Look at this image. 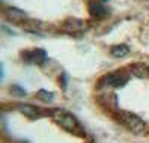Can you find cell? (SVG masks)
<instances>
[{
  "mask_svg": "<svg viewBox=\"0 0 149 143\" xmlns=\"http://www.w3.org/2000/svg\"><path fill=\"white\" fill-rule=\"evenodd\" d=\"M118 121L134 134H142L145 131V123L142 122V119L130 112H120L118 114Z\"/></svg>",
  "mask_w": 149,
  "mask_h": 143,
  "instance_id": "1",
  "label": "cell"
},
{
  "mask_svg": "<svg viewBox=\"0 0 149 143\" xmlns=\"http://www.w3.org/2000/svg\"><path fill=\"white\" fill-rule=\"evenodd\" d=\"M54 119H56V122L60 125V127H62L63 130H66V131L72 133V131H75L78 128L77 119L74 118L71 113H68V112H62V110L54 112Z\"/></svg>",
  "mask_w": 149,
  "mask_h": 143,
  "instance_id": "2",
  "label": "cell"
},
{
  "mask_svg": "<svg viewBox=\"0 0 149 143\" xmlns=\"http://www.w3.org/2000/svg\"><path fill=\"white\" fill-rule=\"evenodd\" d=\"M62 30L66 32V33H81L86 30V23L80 18H66L63 23H62Z\"/></svg>",
  "mask_w": 149,
  "mask_h": 143,
  "instance_id": "3",
  "label": "cell"
},
{
  "mask_svg": "<svg viewBox=\"0 0 149 143\" xmlns=\"http://www.w3.org/2000/svg\"><path fill=\"white\" fill-rule=\"evenodd\" d=\"M127 80H128V77L124 73H111L102 78V83L110 87H120L127 83Z\"/></svg>",
  "mask_w": 149,
  "mask_h": 143,
  "instance_id": "4",
  "label": "cell"
},
{
  "mask_svg": "<svg viewBox=\"0 0 149 143\" xmlns=\"http://www.w3.org/2000/svg\"><path fill=\"white\" fill-rule=\"evenodd\" d=\"M5 17L9 21H14V23H21L24 20H27V14L23 9H18V8H6Z\"/></svg>",
  "mask_w": 149,
  "mask_h": 143,
  "instance_id": "5",
  "label": "cell"
},
{
  "mask_svg": "<svg viewBox=\"0 0 149 143\" xmlns=\"http://www.w3.org/2000/svg\"><path fill=\"white\" fill-rule=\"evenodd\" d=\"M87 9H89V14L95 17V18H104V17H107L110 14V11L100 2H91Z\"/></svg>",
  "mask_w": 149,
  "mask_h": 143,
  "instance_id": "6",
  "label": "cell"
},
{
  "mask_svg": "<svg viewBox=\"0 0 149 143\" xmlns=\"http://www.w3.org/2000/svg\"><path fill=\"white\" fill-rule=\"evenodd\" d=\"M24 57H26V60H30V62H33V63L39 65L47 59V54H45L44 50H32V51L24 53Z\"/></svg>",
  "mask_w": 149,
  "mask_h": 143,
  "instance_id": "7",
  "label": "cell"
},
{
  "mask_svg": "<svg viewBox=\"0 0 149 143\" xmlns=\"http://www.w3.org/2000/svg\"><path fill=\"white\" fill-rule=\"evenodd\" d=\"M18 110H20L24 116H27L29 119H38L39 116H41L39 110L36 109V107L30 105V104H20V105H18Z\"/></svg>",
  "mask_w": 149,
  "mask_h": 143,
  "instance_id": "8",
  "label": "cell"
},
{
  "mask_svg": "<svg viewBox=\"0 0 149 143\" xmlns=\"http://www.w3.org/2000/svg\"><path fill=\"white\" fill-rule=\"evenodd\" d=\"M23 29L32 33H42L47 30V26H44L41 21H27L23 24Z\"/></svg>",
  "mask_w": 149,
  "mask_h": 143,
  "instance_id": "9",
  "label": "cell"
},
{
  "mask_svg": "<svg viewBox=\"0 0 149 143\" xmlns=\"http://www.w3.org/2000/svg\"><path fill=\"white\" fill-rule=\"evenodd\" d=\"M131 73L139 78H149V66L145 63H136L131 66Z\"/></svg>",
  "mask_w": 149,
  "mask_h": 143,
  "instance_id": "10",
  "label": "cell"
},
{
  "mask_svg": "<svg viewBox=\"0 0 149 143\" xmlns=\"http://www.w3.org/2000/svg\"><path fill=\"white\" fill-rule=\"evenodd\" d=\"M128 53H130V48L125 45V44H120V45H115V47L111 48V56H113V57H118V59L125 57Z\"/></svg>",
  "mask_w": 149,
  "mask_h": 143,
  "instance_id": "11",
  "label": "cell"
},
{
  "mask_svg": "<svg viewBox=\"0 0 149 143\" xmlns=\"http://www.w3.org/2000/svg\"><path fill=\"white\" fill-rule=\"evenodd\" d=\"M101 101L106 103V105L111 107V109H115V107L118 105V98H116L115 93H104L101 96Z\"/></svg>",
  "mask_w": 149,
  "mask_h": 143,
  "instance_id": "12",
  "label": "cell"
},
{
  "mask_svg": "<svg viewBox=\"0 0 149 143\" xmlns=\"http://www.w3.org/2000/svg\"><path fill=\"white\" fill-rule=\"evenodd\" d=\"M38 98H39L41 101H44V103H51V101H53V93L48 92V91L41 89V91L38 92Z\"/></svg>",
  "mask_w": 149,
  "mask_h": 143,
  "instance_id": "13",
  "label": "cell"
},
{
  "mask_svg": "<svg viewBox=\"0 0 149 143\" xmlns=\"http://www.w3.org/2000/svg\"><path fill=\"white\" fill-rule=\"evenodd\" d=\"M11 92H15L17 96H24V95H26V91L20 89L18 86H12V87H11Z\"/></svg>",
  "mask_w": 149,
  "mask_h": 143,
  "instance_id": "14",
  "label": "cell"
}]
</instances>
